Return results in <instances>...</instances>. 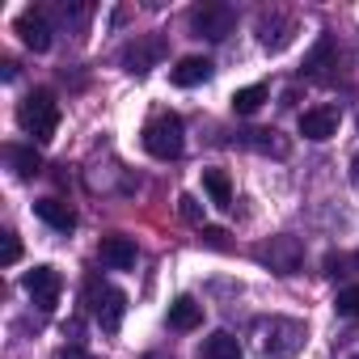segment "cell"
I'll list each match as a JSON object with an SVG mask.
<instances>
[{"label": "cell", "instance_id": "cb8c5ba5", "mask_svg": "<svg viewBox=\"0 0 359 359\" xmlns=\"http://www.w3.org/2000/svg\"><path fill=\"white\" fill-rule=\"evenodd\" d=\"M18 258H22V241H18V233H5V254H0V262L13 266Z\"/></svg>", "mask_w": 359, "mask_h": 359}, {"label": "cell", "instance_id": "7402d4cb", "mask_svg": "<svg viewBox=\"0 0 359 359\" xmlns=\"http://www.w3.org/2000/svg\"><path fill=\"white\" fill-rule=\"evenodd\" d=\"M334 313L338 317H359V287H342L338 300H334Z\"/></svg>", "mask_w": 359, "mask_h": 359}, {"label": "cell", "instance_id": "30bf717a", "mask_svg": "<svg viewBox=\"0 0 359 359\" xmlns=\"http://www.w3.org/2000/svg\"><path fill=\"white\" fill-rule=\"evenodd\" d=\"M258 258H262L275 275H296V266H300V245H296V237H275L271 245L258 250Z\"/></svg>", "mask_w": 359, "mask_h": 359}, {"label": "cell", "instance_id": "f1b7e54d", "mask_svg": "<svg viewBox=\"0 0 359 359\" xmlns=\"http://www.w3.org/2000/svg\"><path fill=\"white\" fill-rule=\"evenodd\" d=\"M144 359H165V355H144Z\"/></svg>", "mask_w": 359, "mask_h": 359}, {"label": "cell", "instance_id": "9a60e30c", "mask_svg": "<svg viewBox=\"0 0 359 359\" xmlns=\"http://www.w3.org/2000/svg\"><path fill=\"white\" fill-rule=\"evenodd\" d=\"M330 68H338V47H334V39L330 34H321L317 39V47L309 51V60H304V72L309 76H317V81H325L330 76Z\"/></svg>", "mask_w": 359, "mask_h": 359}, {"label": "cell", "instance_id": "6da1fadb", "mask_svg": "<svg viewBox=\"0 0 359 359\" xmlns=\"http://www.w3.org/2000/svg\"><path fill=\"white\" fill-rule=\"evenodd\" d=\"M18 127H22L30 140H39V144L55 140V131H60V102H55V93H51V89L26 93V102L18 106Z\"/></svg>", "mask_w": 359, "mask_h": 359}, {"label": "cell", "instance_id": "7c38bea8", "mask_svg": "<svg viewBox=\"0 0 359 359\" xmlns=\"http://www.w3.org/2000/svg\"><path fill=\"white\" fill-rule=\"evenodd\" d=\"M169 81H173L177 89H195V85L212 81V60H203V55H182V60L169 68Z\"/></svg>", "mask_w": 359, "mask_h": 359}, {"label": "cell", "instance_id": "83f0119b", "mask_svg": "<svg viewBox=\"0 0 359 359\" xmlns=\"http://www.w3.org/2000/svg\"><path fill=\"white\" fill-rule=\"evenodd\" d=\"M351 182H355V187H359V152H355V156H351Z\"/></svg>", "mask_w": 359, "mask_h": 359}, {"label": "cell", "instance_id": "277c9868", "mask_svg": "<svg viewBox=\"0 0 359 359\" xmlns=\"http://www.w3.org/2000/svg\"><path fill=\"white\" fill-rule=\"evenodd\" d=\"M85 304H89V313L97 317V325H102L106 334H118V330H123L127 296H123L114 283H106V279H89V283H85Z\"/></svg>", "mask_w": 359, "mask_h": 359}, {"label": "cell", "instance_id": "9c48e42d", "mask_svg": "<svg viewBox=\"0 0 359 359\" xmlns=\"http://www.w3.org/2000/svg\"><path fill=\"white\" fill-rule=\"evenodd\" d=\"M338 123H342L338 106H313L300 114V135L304 140H330V135H338Z\"/></svg>", "mask_w": 359, "mask_h": 359}, {"label": "cell", "instance_id": "52a82bcc", "mask_svg": "<svg viewBox=\"0 0 359 359\" xmlns=\"http://www.w3.org/2000/svg\"><path fill=\"white\" fill-rule=\"evenodd\" d=\"M292 34H296V22L287 18V13H262L258 18V43L266 47V51H283L287 43H292Z\"/></svg>", "mask_w": 359, "mask_h": 359}, {"label": "cell", "instance_id": "603a6c76", "mask_svg": "<svg viewBox=\"0 0 359 359\" xmlns=\"http://www.w3.org/2000/svg\"><path fill=\"white\" fill-rule=\"evenodd\" d=\"M177 208H182V216H187L191 224H203V208H199L195 195H182V199H177Z\"/></svg>", "mask_w": 359, "mask_h": 359}, {"label": "cell", "instance_id": "ffe728a7", "mask_svg": "<svg viewBox=\"0 0 359 359\" xmlns=\"http://www.w3.org/2000/svg\"><path fill=\"white\" fill-rule=\"evenodd\" d=\"M262 102H266V85H245V89L233 93V110L237 114H254Z\"/></svg>", "mask_w": 359, "mask_h": 359}, {"label": "cell", "instance_id": "44dd1931", "mask_svg": "<svg viewBox=\"0 0 359 359\" xmlns=\"http://www.w3.org/2000/svg\"><path fill=\"white\" fill-rule=\"evenodd\" d=\"M241 144H250V148H258V152H275V156L287 152V144L275 140V131H241Z\"/></svg>", "mask_w": 359, "mask_h": 359}, {"label": "cell", "instance_id": "8fae6325", "mask_svg": "<svg viewBox=\"0 0 359 359\" xmlns=\"http://www.w3.org/2000/svg\"><path fill=\"white\" fill-rule=\"evenodd\" d=\"M97 258H102V266H110V271H131V266H135V241H131V237H123V233L102 237Z\"/></svg>", "mask_w": 359, "mask_h": 359}, {"label": "cell", "instance_id": "d6986e66", "mask_svg": "<svg viewBox=\"0 0 359 359\" xmlns=\"http://www.w3.org/2000/svg\"><path fill=\"white\" fill-rule=\"evenodd\" d=\"M5 156H9V165H13V173H18V177H34V173L43 169V156H39L34 148H18V144H9V148H5Z\"/></svg>", "mask_w": 359, "mask_h": 359}, {"label": "cell", "instance_id": "484cf974", "mask_svg": "<svg viewBox=\"0 0 359 359\" xmlns=\"http://www.w3.org/2000/svg\"><path fill=\"white\" fill-rule=\"evenodd\" d=\"M60 359H93V355H89V351H81V346H64V351H60Z\"/></svg>", "mask_w": 359, "mask_h": 359}, {"label": "cell", "instance_id": "4fadbf2b", "mask_svg": "<svg viewBox=\"0 0 359 359\" xmlns=\"http://www.w3.org/2000/svg\"><path fill=\"white\" fill-rule=\"evenodd\" d=\"M34 216H39L43 224H51L55 233H72V229H76V212H72L64 199H55V195L39 199V203H34Z\"/></svg>", "mask_w": 359, "mask_h": 359}, {"label": "cell", "instance_id": "4316f807", "mask_svg": "<svg viewBox=\"0 0 359 359\" xmlns=\"http://www.w3.org/2000/svg\"><path fill=\"white\" fill-rule=\"evenodd\" d=\"M0 76L13 81V76H18V64H13V60H5V64H0Z\"/></svg>", "mask_w": 359, "mask_h": 359}, {"label": "cell", "instance_id": "3957f363", "mask_svg": "<svg viewBox=\"0 0 359 359\" xmlns=\"http://www.w3.org/2000/svg\"><path fill=\"white\" fill-rule=\"evenodd\" d=\"M144 148H148L156 161L182 156V148H187V127H182V118L169 114V110L152 114V118L144 123Z\"/></svg>", "mask_w": 359, "mask_h": 359}, {"label": "cell", "instance_id": "ac0fdd59", "mask_svg": "<svg viewBox=\"0 0 359 359\" xmlns=\"http://www.w3.org/2000/svg\"><path fill=\"white\" fill-rule=\"evenodd\" d=\"M203 191L212 195L216 208H233V182L224 169H203Z\"/></svg>", "mask_w": 359, "mask_h": 359}, {"label": "cell", "instance_id": "e0dca14e", "mask_svg": "<svg viewBox=\"0 0 359 359\" xmlns=\"http://www.w3.org/2000/svg\"><path fill=\"white\" fill-rule=\"evenodd\" d=\"M199 359H241V346H237V338H233V334L216 330L212 338H203V346H199Z\"/></svg>", "mask_w": 359, "mask_h": 359}, {"label": "cell", "instance_id": "7a4b0ae2", "mask_svg": "<svg viewBox=\"0 0 359 359\" xmlns=\"http://www.w3.org/2000/svg\"><path fill=\"white\" fill-rule=\"evenodd\" d=\"M304 325L292 321V317H266L258 321V351L262 359H296L300 346H304Z\"/></svg>", "mask_w": 359, "mask_h": 359}, {"label": "cell", "instance_id": "5b68a950", "mask_svg": "<svg viewBox=\"0 0 359 359\" xmlns=\"http://www.w3.org/2000/svg\"><path fill=\"white\" fill-rule=\"evenodd\" d=\"M233 26H237V13H233L229 5H199V9H191V30H195V39L220 43V39L233 34Z\"/></svg>", "mask_w": 359, "mask_h": 359}, {"label": "cell", "instance_id": "2e32d148", "mask_svg": "<svg viewBox=\"0 0 359 359\" xmlns=\"http://www.w3.org/2000/svg\"><path fill=\"white\" fill-rule=\"evenodd\" d=\"M161 51H165V43L161 39H148V43H131L127 51H123V64H127V72H148L156 60H161Z\"/></svg>", "mask_w": 359, "mask_h": 359}, {"label": "cell", "instance_id": "d4e9b609", "mask_svg": "<svg viewBox=\"0 0 359 359\" xmlns=\"http://www.w3.org/2000/svg\"><path fill=\"white\" fill-rule=\"evenodd\" d=\"M203 237H208L212 250H229V233L224 229H203Z\"/></svg>", "mask_w": 359, "mask_h": 359}, {"label": "cell", "instance_id": "ba28073f", "mask_svg": "<svg viewBox=\"0 0 359 359\" xmlns=\"http://www.w3.org/2000/svg\"><path fill=\"white\" fill-rule=\"evenodd\" d=\"M13 30L22 34V43H26L30 51H47V47H51V22H47L43 9H26V13H18Z\"/></svg>", "mask_w": 359, "mask_h": 359}, {"label": "cell", "instance_id": "f546056e", "mask_svg": "<svg viewBox=\"0 0 359 359\" xmlns=\"http://www.w3.org/2000/svg\"><path fill=\"white\" fill-rule=\"evenodd\" d=\"M355 359H359V355H355Z\"/></svg>", "mask_w": 359, "mask_h": 359}, {"label": "cell", "instance_id": "5bb4252c", "mask_svg": "<svg viewBox=\"0 0 359 359\" xmlns=\"http://www.w3.org/2000/svg\"><path fill=\"white\" fill-rule=\"evenodd\" d=\"M203 325V304L195 300V296H177L173 304H169V330H199Z\"/></svg>", "mask_w": 359, "mask_h": 359}, {"label": "cell", "instance_id": "8992f818", "mask_svg": "<svg viewBox=\"0 0 359 359\" xmlns=\"http://www.w3.org/2000/svg\"><path fill=\"white\" fill-rule=\"evenodd\" d=\"M22 287L30 292V300H34L43 313H51V309H55V300H60L64 279H60V271H55V266H34V271H26Z\"/></svg>", "mask_w": 359, "mask_h": 359}]
</instances>
